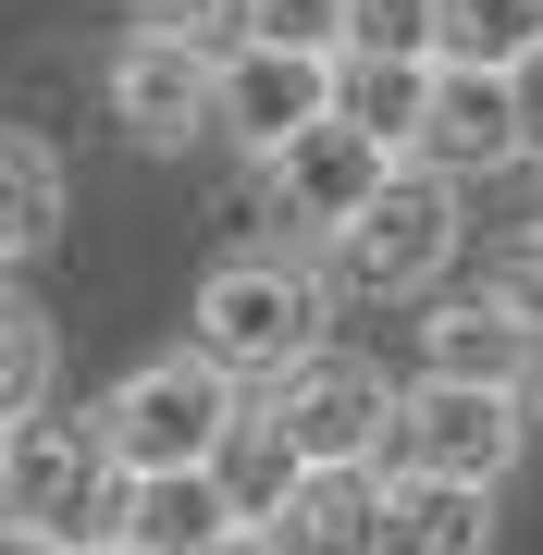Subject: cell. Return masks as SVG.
<instances>
[{
    "label": "cell",
    "mask_w": 543,
    "mask_h": 555,
    "mask_svg": "<svg viewBox=\"0 0 543 555\" xmlns=\"http://www.w3.org/2000/svg\"><path fill=\"white\" fill-rule=\"evenodd\" d=\"M235 408H247V383L222 358L173 346V358H148V371H124L100 396V433H112L124 469H210L222 433H235Z\"/></svg>",
    "instance_id": "7a4b0ae2"
},
{
    "label": "cell",
    "mask_w": 543,
    "mask_h": 555,
    "mask_svg": "<svg viewBox=\"0 0 543 555\" xmlns=\"http://www.w3.org/2000/svg\"><path fill=\"white\" fill-rule=\"evenodd\" d=\"M38 408H50V321L0 297V420H38Z\"/></svg>",
    "instance_id": "d6986e66"
},
{
    "label": "cell",
    "mask_w": 543,
    "mask_h": 555,
    "mask_svg": "<svg viewBox=\"0 0 543 555\" xmlns=\"http://www.w3.org/2000/svg\"><path fill=\"white\" fill-rule=\"evenodd\" d=\"M235 494H222V469H124V518L112 531L124 543H148V555H198V543H222L235 531Z\"/></svg>",
    "instance_id": "5bb4252c"
},
{
    "label": "cell",
    "mask_w": 543,
    "mask_h": 555,
    "mask_svg": "<svg viewBox=\"0 0 543 555\" xmlns=\"http://www.w3.org/2000/svg\"><path fill=\"white\" fill-rule=\"evenodd\" d=\"M322 321H334V284L284 247H247V259H210L198 272V309H185V346L222 358L235 383H284L297 358H322Z\"/></svg>",
    "instance_id": "6da1fadb"
},
{
    "label": "cell",
    "mask_w": 543,
    "mask_h": 555,
    "mask_svg": "<svg viewBox=\"0 0 543 555\" xmlns=\"http://www.w3.org/2000/svg\"><path fill=\"white\" fill-rule=\"evenodd\" d=\"M198 555H284V543L260 531V518H235V531H222V543H198Z\"/></svg>",
    "instance_id": "d4e9b609"
},
{
    "label": "cell",
    "mask_w": 543,
    "mask_h": 555,
    "mask_svg": "<svg viewBox=\"0 0 543 555\" xmlns=\"http://www.w3.org/2000/svg\"><path fill=\"white\" fill-rule=\"evenodd\" d=\"M260 396H272V420H284V433H297L309 444V469H322V456H383V433H396V396H383V371H371V358H297V371H284V383H260Z\"/></svg>",
    "instance_id": "9c48e42d"
},
{
    "label": "cell",
    "mask_w": 543,
    "mask_h": 555,
    "mask_svg": "<svg viewBox=\"0 0 543 555\" xmlns=\"http://www.w3.org/2000/svg\"><path fill=\"white\" fill-rule=\"evenodd\" d=\"M531 444H543V371H531Z\"/></svg>",
    "instance_id": "4316f807"
},
{
    "label": "cell",
    "mask_w": 543,
    "mask_h": 555,
    "mask_svg": "<svg viewBox=\"0 0 543 555\" xmlns=\"http://www.w3.org/2000/svg\"><path fill=\"white\" fill-rule=\"evenodd\" d=\"M531 444V396L519 383H444L421 371L396 396V433H383V469H444V481H506Z\"/></svg>",
    "instance_id": "3957f363"
},
{
    "label": "cell",
    "mask_w": 543,
    "mask_h": 555,
    "mask_svg": "<svg viewBox=\"0 0 543 555\" xmlns=\"http://www.w3.org/2000/svg\"><path fill=\"white\" fill-rule=\"evenodd\" d=\"M137 25H185V38H235V0H124Z\"/></svg>",
    "instance_id": "7402d4cb"
},
{
    "label": "cell",
    "mask_w": 543,
    "mask_h": 555,
    "mask_svg": "<svg viewBox=\"0 0 543 555\" xmlns=\"http://www.w3.org/2000/svg\"><path fill=\"white\" fill-rule=\"evenodd\" d=\"M62 235V160L38 137H0V259H38Z\"/></svg>",
    "instance_id": "e0dca14e"
},
{
    "label": "cell",
    "mask_w": 543,
    "mask_h": 555,
    "mask_svg": "<svg viewBox=\"0 0 543 555\" xmlns=\"http://www.w3.org/2000/svg\"><path fill=\"white\" fill-rule=\"evenodd\" d=\"M494 543V481L396 469L383 481V555H482Z\"/></svg>",
    "instance_id": "4fadbf2b"
},
{
    "label": "cell",
    "mask_w": 543,
    "mask_h": 555,
    "mask_svg": "<svg viewBox=\"0 0 543 555\" xmlns=\"http://www.w3.org/2000/svg\"><path fill=\"white\" fill-rule=\"evenodd\" d=\"M260 173H272V210L297 222V235H322V247H334L346 222H359V210L383 198V173H396V149H383L371 124L322 112V124H309V137H284V149L260 160Z\"/></svg>",
    "instance_id": "ba28073f"
},
{
    "label": "cell",
    "mask_w": 543,
    "mask_h": 555,
    "mask_svg": "<svg viewBox=\"0 0 543 555\" xmlns=\"http://www.w3.org/2000/svg\"><path fill=\"white\" fill-rule=\"evenodd\" d=\"M444 259H457V173H444V160H396L383 198L334 235V284H359V297H421Z\"/></svg>",
    "instance_id": "277c9868"
},
{
    "label": "cell",
    "mask_w": 543,
    "mask_h": 555,
    "mask_svg": "<svg viewBox=\"0 0 543 555\" xmlns=\"http://www.w3.org/2000/svg\"><path fill=\"white\" fill-rule=\"evenodd\" d=\"M0 456H13V420H0Z\"/></svg>",
    "instance_id": "83f0119b"
},
{
    "label": "cell",
    "mask_w": 543,
    "mask_h": 555,
    "mask_svg": "<svg viewBox=\"0 0 543 555\" xmlns=\"http://www.w3.org/2000/svg\"><path fill=\"white\" fill-rule=\"evenodd\" d=\"M383 456H322V469L297 481V506L272 518L284 555H383Z\"/></svg>",
    "instance_id": "8fae6325"
},
{
    "label": "cell",
    "mask_w": 543,
    "mask_h": 555,
    "mask_svg": "<svg viewBox=\"0 0 543 555\" xmlns=\"http://www.w3.org/2000/svg\"><path fill=\"white\" fill-rule=\"evenodd\" d=\"M531 346H543V334L494 297V284L421 321V371H444V383H519V396H531Z\"/></svg>",
    "instance_id": "9a60e30c"
},
{
    "label": "cell",
    "mask_w": 543,
    "mask_h": 555,
    "mask_svg": "<svg viewBox=\"0 0 543 555\" xmlns=\"http://www.w3.org/2000/svg\"><path fill=\"white\" fill-rule=\"evenodd\" d=\"M210 469H222V494H235V506H247V518H260V531H272V518L297 506V481H309V444H297V433H284V420H272V396H247Z\"/></svg>",
    "instance_id": "2e32d148"
},
{
    "label": "cell",
    "mask_w": 543,
    "mask_h": 555,
    "mask_svg": "<svg viewBox=\"0 0 543 555\" xmlns=\"http://www.w3.org/2000/svg\"><path fill=\"white\" fill-rule=\"evenodd\" d=\"M0 506L38 518L62 543H100L124 518V456L100 420H13V456H0Z\"/></svg>",
    "instance_id": "5b68a950"
},
{
    "label": "cell",
    "mask_w": 543,
    "mask_h": 555,
    "mask_svg": "<svg viewBox=\"0 0 543 555\" xmlns=\"http://www.w3.org/2000/svg\"><path fill=\"white\" fill-rule=\"evenodd\" d=\"M421 160H444V173H506V160H531L519 149V75H506V62H444Z\"/></svg>",
    "instance_id": "30bf717a"
},
{
    "label": "cell",
    "mask_w": 543,
    "mask_h": 555,
    "mask_svg": "<svg viewBox=\"0 0 543 555\" xmlns=\"http://www.w3.org/2000/svg\"><path fill=\"white\" fill-rule=\"evenodd\" d=\"M543 0H444V62H531Z\"/></svg>",
    "instance_id": "ac0fdd59"
},
{
    "label": "cell",
    "mask_w": 543,
    "mask_h": 555,
    "mask_svg": "<svg viewBox=\"0 0 543 555\" xmlns=\"http://www.w3.org/2000/svg\"><path fill=\"white\" fill-rule=\"evenodd\" d=\"M0 555H75V543H62V531H38V518H13V506H0Z\"/></svg>",
    "instance_id": "cb8c5ba5"
},
{
    "label": "cell",
    "mask_w": 543,
    "mask_h": 555,
    "mask_svg": "<svg viewBox=\"0 0 543 555\" xmlns=\"http://www.w3.org/2000/svg\"><path fill=\"white\" fill-rule=\"evenodd\" d=\"M346 13H359V0H235V38H309V50H346Z\"/></svg>",
    "instance_id": "44dd1931"
},
{
    "label": "cell",
    "mask_w": 543,
    "mask_h": 555,
    "mask_svg": "<svg viewBox=\"0 0 543 555\" xmlns=\"http://www.w3.org/2000/svg\"><path fill=\"white\" fill-rule=\"evenodd\" d=\"M0 272H13V259H0Z\"/></svg>",
    "instance_id": "f1b7e54d"
},
{
    "label": "cell",
    "mask_w": 543,
    "mask_h": 555,
    "mask_svg": "<svg viewBox=\"0 0 543 555\" xmlns=\"http://www.w3.org/2000/svg\"><path fill=\"white\" fill-rule=\"evenodd\" d=\"M346 50H432L444 62V0H359L346 13Z\"/></svg>",
    "instance_id": "ffe728a7"
},
{
    "label": "cell",
    "mask_w": 543,
    "mask_h": 555,
    "mask_svg": "<svg viewBox=\"0 0 543 555\" xmlns=\"http://www.w3.org/2000/svg\"><path fill=\"white\" fill-rule=\"evenodd\" d=\"M432 50H334V112L371 124L396 160H421V124H432Z\"/></svg>",
    "instance_id": "7c38bea8"
},
{
    "label": "cell",
    "mask_w": 543,
    "mask_h": 555,
    "mask_svg": "<svg viewBox=\"0 0 543 555\" xmlns=\"http://www.w3.org/2000/svg\"><path fill=\"white\" fill-rule=\"evenodd\" d=\"M334 112V50H309V38H235L222 50V137H235L247 160H272L284 137H309V124Z\"/></svg>",
    "instance_id": "52a82bcc"
},
{
    "label": "cell",
    "mask_w": 543,
    "mask_h": 555,
    "mask_svg": "<svg viewBox=\"0 0 543 555\" xmlns=\"http://www.w3.org/2000/svg\"><path fill=\"white\" fill-rule=\"evenodd\" d=\"M506 75H519V149L543 160V50H531V62H506Z\"/></svg>",
    "instance_id": "603a6c76"
},
{
    "label": "cell",
    "mask_w": 543,
    "mask_h": 555,
    "mask_svg": "<svg viewBox=\"0 0 543 555\" xmlns=\"http://www.w3.org/2000/svg\"><path fill=\"white\" fill-rule=\"evenodd\" d=\"M75 555H148V543H124V531H100V543H75Z\"/></svg>",
    "instance_id": "484cf974"
},
{
    "label": "cell",
    "mask_w": 543,
    "mask_h": 555,
    "mask_svg": "<svg viewBox=\"0 0 543 555\" xmlns=\"http://www.w3.org/2000/svg\"><path fill=\"white\" fill-rule=\"evenodd\" d=\"M222 50L235 38H185V25H137L112 50V124L137 149H185L222 112Z\"/></svg>",
    "instance_id": "8992f818"
}]
</instances>
